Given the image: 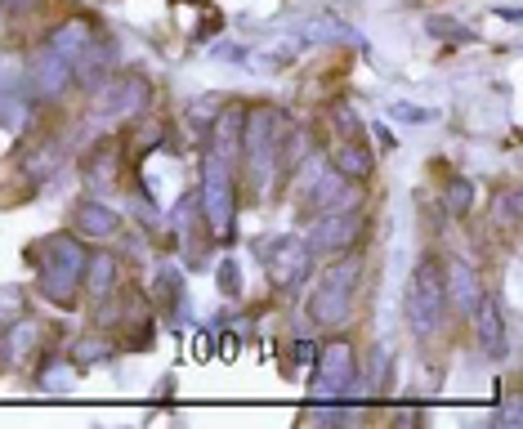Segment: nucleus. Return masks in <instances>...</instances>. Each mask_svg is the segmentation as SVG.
I'll return each instance as SVG.
<instances>
[{
    "label": "nucleus",
    "mask_w": 523,
    "mask_h": 429,
    "mask_svg": "<svg viewBox=\"0 0 523 429\" xmlns=\"http://www.w3.org/2000/svg\"><path fill=\"white\" fill-rule=\"evenodd\" d=\"M85 260H90V251L81 246V237H72V233L41 237V242L32 246L36 291H41L50 304L72 309L76 291H81V278H85Z\"/></svg>",
    "instance_id": "nucleus-1"
},
{
    "label": "nucleus",
    "mask_w": 523,
    "mask_h": 429,
    "mask_svg": "<svg viewBox=\"0 0 523 429\" xmlns=\"http://www.w3.org/2000/svg\"><path fill=\"white\" fill-rule=\"evenodd\" d=\"M358 278H363V260H358V255H340L336 264H327V269H322L318 286H313V300H309L313 327H327V331L345 327L349 309H354Z\"/></svg>",
    "instance_id": "nucleus-2"
},
{
    "label": "nucleus",
    "mask_w": 523,
    "mask_h": 429,
    "mask_svg": "<svg viewBox=\"0 0 523 429\" xmlns=\"http://www.w3.org/2000/svg\"><path fill=\"white\" fill-rule=\"evenodd\" d=\"M242 161H246V175H251V184L269 188L273 170H278L282 161V139H278V112L273 108H255L251 117L242 121Z\"/></svg>",
    "instance_id": "nucleus-3"
},
{
    "label": "nucleus",
    "mask_w": 523,
    "mask_h": 429,
    "mask_svg": "<svg viewBox=\"0 0 523 429\" xmlns=\"http://www.w3.org/2000/svg\"><path fill=\"white\" fill-rule=\"evenodd\" d=\"M197 206H202V224L211 228L220 242H228L233 228H237V188H233V170H228V161L206 157Z\"/></svg>",
    "instance_id": "nucleus-4"
},
{
    "label": "nucleus",
    "mask_w": 523,
    "mask_h": 429,
    "mask_svg": "<svg viewBox=\"0 0 523 429\" xmlns=\"http://www.w3.org/2000/svg\"><path fill=\"white\" fill-rule=\"evenodd\" d=\"M443 313H448V286H443L439 260H421L407 286V318H412L416 336H434L443 327Z\"/></svg>",
    "instance_id": "nucleus-5"
},
{
    "label": "nucleus",
    "mask_w": 523,
    "mask_h": 429,
    "mask_svg": "<svg viewBox=\"0 0 523 429\" xmlns=\"http://www.w3.org/2000/svg\"><path fill=\"white\" fill-rule=\"evenodd\" d=\"M313 367H318V376H313V398H322V403H336V398L349 394L358 380V358H354V345H349V340H327V345H318Z\"/></svg>",
    "instance_id": "nucleus-6"
},
{
    "label": "nucleus",
    "mask_w": 523,
    "mask_h": 429,
    "mask_svg": "<svg viewBox=\"0 0 523 429\" xmlns=\"http://www.w3.org/2000/svg\"><path fill=\"white\" fill-rule=\"evenodd\" d=\"M264 264H269V278L278 291H300L313 269V251H309V242L287 233V237H273V242L264 246Z\"/></svg>",
    "instance_id": "nucleus-7"
},
{
    "label": "nucleus",
    "mask_w": 523,
    "mask_h": 429,
    "mask_svg": "<svg viewBox=\"0 0 523 429\" xmlns=\"http://www.w3.org/2000/svg\"><path fill=\"white\" fill-rule=\"evenodd\" d=\"M358 233H363V215L340 206V211H322L318 224L309 233V251H322V255H345L354 251Z\"/></svg>",
    "instance_id": "nucleus-8"
},
{
    "label": "nucleus",
    "mask_w": 523,
    "mask_h": 429,
    "mask_svg": "<svg viewBox=\"0 0 523 429\" xmlns=\"http://www.w3.org/2000/svg\"><path fill=\"white\" fill-rule=\"evenodd\" d=\"M148 99H152V85L139 72H126V76H117V81L103 85V94H99L103 108L99 112L103 117H130V112H144Z\"/></svg>",
    "instance_id": "nucleus-9"
},
{
    "label": "nucleus",
    "mask_w": 523,
    "mask_h": 429,
    "mask_svg": "<svg viewBox=\"0 0 523 429\" xmlns=\"http://www.w3.org/2000/svg\"><path fill=\"white\" fill-rule=\"evenodd\" d=\"M27 81L36 85V94H45V99H59V94L76 81V72H72V63L63 59V54H54L50 45H45V50L36 54V63H32V72H27Z\"/></svg>",
    "instance_id": "nucleus-10"
},
{
    "label": "nucleus",
    "mask_w": 523,
    "mask_h": 429,
    "mask_svg": "<svg viewBox=\"0 0 523 429\" xmlns=\"http://www.w3.org/2000/svg\"><path fill=\"white\" fill-rule=\"evenodd\" d=\"M72 224L81 237H90V242H103V237H117L121 228V215L112 211V206H103L99 197H81L72 211Z\"/></svg>",
    "instance_id": "nucleus-11"
},
{
    "label": "nucleus",
    "mask_w": 523,
    "mask_h": 429,
    "mask_svg": "<svg viewBox=\"0 0 523 429\" xmlns=\"http://www.w3.org/2000/svg\"><path fill=\"white\" fill-rule=\"evenodd\" d=\"M474 331H479V349L488 358H501L506 354V318H501V304L492 300V295H483L479 304H474Z\"/></svg>",
    "instance_id": "nucleus-12"
},
{
    "label": "nucleus",
    "mask_w": 523,
    "mask_h": 429,
    "mask_svg": "<svg viewBox=\"0 0 523 429\" xmlns=\"http://www.w3.org/2000/svg\"><path fill=\"white\" fill-rule=\"evenodd\" d=\"M36 336H41V322L36 318H14L9 327H0V367H18L32 354Z\"/></svg>",
    "instance_id": "nucleus-13"
},
{
    "label": "nucleus",
    "mask_w": 523,
    "mask_h": 429,
    "mask_svg": "<svg viewBox=\"0 0 523 429\" xmlns=\"http://www.w3.org/2000/svg\"><path fill=\"white\" fill-rule=\"evenodd\" d=\"M242 112L237 108H224V112H215V121H211V157H220L233 166V157H237V148H242Z\"/></svg>",
    "instance_id": "nucleus-14"
},
{
    "label": "nucleus",
    "mask_w": 523,
    "mask_h": 429,
    "mask_svg": "<svg viewBox=\"0 0 523 429\" xmlns=\"http://www.w3.org/2000/svg\"><path fill=\"white\" fill-rule=\"evenodd\" d=\"M112 63H117V45H112L108 36H94V41L72 59V68H81V81L85 85H99V81H108Z\"/></svg>",
    "instance_id": "nucleus-15"
},
{
    "label": "nucleus",
    "mask_w": 523,
    "mask_h": 429,
    "mask_svg": "<svg viewBox=\"0 0 523 429\" xmlns=\"http://www.w3.org/2000/svg\"><path fill=\"white\" fill-rule=\"evenodd\" d=\"M443 286H448V300H452L456 309L465 313V318H470V313H474V304L483 300L479 273H474L465 260H456V264H452V269H448V278H443Z\"/></svg>",
    "instance_id": "nucleus-16"
},
{
    "label": "nucleus",
    "mask_w": 523,
    "mask_h": 429,
    "mask_svg": "<svg viewBox=\"0 0 523 429\" xmlns=\"http://www.w3.org/2000/svg\"><path fill=\"white\" fill-rule=\"evenodd\" d=\"M112 282H117V260H112L108 251L90 255V260H85V278H81V286L90 291V300H94V304H108L112 291H117Z\"/></svg>",
    "instance_id": "nucleus-17"
},
{
    "label": "nucleus",
    "mask_w": 523,
    "mask_h": 429,
    "mask_svg": "<svg viewBox=\"0 0 523 429\" xmlns=\"http://www.w3.org/2000/svg\"><path fill=\"white\" fill-rule=\"evenodd\" d=\"M304 206L309 211H340V206H349V179L340 175V170H327L322 179H313V193L304 197Z\"/></svg>",
    "instance_id": "nucleus-18"
},
{
    "label": "nucleus",
    "mask_w": 523,
    "mask_h": 429,
    "mask_svg": "<svg viewBox=\"0 0 523 429\" xmlns=\"http://www.w3.org/2000/svg\"><path fill=\"white\" fill-rule=\"evenodd\" d=\"M94 36H99V32H94V27L85 23V18H68V23H63V27H54V36H50V50H54V54H63V59L72 63L76 54H81L85 45L94 41Z\"/></svg>",
    "instance_id": "nucleus-19"
},
{
    "label": "nucleus",
    "mask_w": 523,
    "mask_h": 429,
    "mask_svg": "<svg viewBox=\"0 0 523 429\" xmlns=\"http://www.w3.org/2000/svg\"><path fill=\"white\" fill-rule=\"evenodd\" d=\"M372 152L363 148V143H340L336 157H331V170H340L345 179H372Z\"/></svg>",
    "instance_id": "nucleus-20"
},
{
    "label": "nucleus",
    "mask_w": 523,
    "mask_h": 429,
    "mask_svg": "<svg viewBox=\"0 0 523 429\" xmlns=\"http://www.w3.org/2000/svg\"><path fill=\"white\" fill-rule=\"evenodd\" d=\"M117 161H121V152H117V143H99V157L90 161V170H85V175H90V184H103V188H112L117 184Z\"/></svg>",
    "instance_id": "nucleus-21"
},
{
    "label": "nucleus",
    "mask_w": 523,
    "mask_h": 429,
    "mask_svg": "<svg viewBox=\"0 0 523 429\" xmlns=\"http://www.w3.org/2000/svg\"><path fill=\"white\" fill-rule=\"evenodd\" d=\"M157 300L170 309H184V273L175 264H157Z\"/></svg>",
    "instance_id": "nucleus-22"
},
{
    "label": "nucleus",
    "mask_w": 523,
    "mask_h": 429,
    "mask_svg": "<svg viewBox=\"0 0 523 429\" xmlns=\"http://www.w3.org/2000/svg\"><path fill=\"white\" fill-rule=\"evenodd\" d=\"M72 358L81 362V367H94V362H108L112 358V345H108V340H99V336H81L72 345Z\"/></svg>",
    "instance_id": "nucleus-23"
},
{
    "label": "nucleus",
    "mask_w": 523,
    "mask_h": 429,
    "mask_svg": "<svg viewBox=\"0 0 523 429\" xmlns=\"http://www.w3.org/2000/svg\"><path fill=\"white\" fill-rule=\"evenodd\" d=\"M470 202H474L470 179H452V184H448V211L452 215H470Z\"/></svg>",
    "instance_id": "nucleus-24"
},
{
    "label": "nucleus",
    "mask_w": 523,
    "mask_h": 429,
    "mask_svg": "<svg viewBox=\"0 0 523 429\" xmlns=\"http://www.w3.org/2000/svg\"><path fill=\"white\" fill-rule=\"evenodd\" d=\"M14 318H23V291L18 286H0V327H9Z\"/></svg>",
    "instance_id": "nucleus-25"
},
{
    "label": "nucleus",
    "mask_w": 523,
    "mask_h": 429,
    "mask_svg": "<svg viewBox=\"0 0 523 429\" xmlns=\"http://www.w3.org/2000/svg\"><path fill=\"white\" fill-rule=\"evenodd\" d=\"M215 282H220L224 295H237V291H242V264H237V260H224L220 273H215Z\"/></svg>",
    "instance_id": "nucleus-26"
},
{
    "label": "nucleus",
    "mask_w": 523,
    "mask_h": 429,
    "mask_svg": "<svg viewBox=\"0 0 523 429\" xmlns=\"http://www.w3.org/2000/svg\"><path fill=\"white\" fill-rule=\"evenodd\" d=\"M430 32L439 36V41H470V32H465L461 23H452V18H430Z\"/></svg>",
    "instance_id": "nucleus-27"
},
{
    "label": "nucleus",
    "mask_w": 523,
    "mask_h": 429,
    "mask_svg": "<svg viewBox=\"0 0 523 429\" xmlns=\"http://www.w3.org/2000/svg\"><path fill=\"white\" fill-rule=\"evenodd\" d=\"M497 219H501V224H515V219H519V193H515V188H506V193L497 197Z\"/></svg>",
    "instance_id": "nucleus-28"
},
{
    "label": "nucleus",
    "mask_w": 523,
    "mask_h": 429,
    "mask_svg": "<svg viewBox=\"0 0 523 429\" xmlns=\"http://www.w3.org/2000/svg\"><path fill=\"white\" fill-rule=\"evenodd\" d=\"M394 117L398 121H430V112L416 108V103H394Z\"/></svg>",
    "instance_id": "nucleus-29"
},
{
    "label": "nucleus",
    "mask_w": 523,
    "mask_h": 429,
    "mask_svg": "<svg viewBox=\"0 0 523 429\" xmlns=\"http://www.w3.org/2000/svg\"><path fill=\"white\" fill-rule=\"evenodd\" d=\"M193 354L202 358V362H206V358H215V340H211V331H202V336L193 340Z\"/></svg>",
    "instance_id": "nucleus-30"
},
{
    "label": "nucleus",
    "mask_w": 523,
    "mask_h": 429,
    "mask_svg": "<svg viewBox=\"0 0 523 429\" xmlns=\"http://www.w3.org/2000/svg\"><path fill=\"white\" fill-rule=\"evenodd\" d=\"M59 385H68V371H63V362H54V367L45 371V389H59Z\"/></svg>",
    "instance_id": "nucleus-31"
},
{
    "label": "nucleus",
    "mask_w": 523,
    "mask_h": 429,
    "mask_svg": "<svg viewBox=\"0 0 523 429\" xmlns=\"http://www.w3.org/2000/svg\"><path fill=\"white\" fill-rule=\"evenodd\" d=\"M313 358H318V345H313V340H296V362H304V367H309Z\"/></svg>",
    "instance_id": "nucleus-32"
},
{
    "label": "nucleus",
    "mask_w": 523,
    "mask_h": 429,
    "mask_svg": "<svg viewBox=\"0 0 523 429\" xmlns=\"http://www.w3.org/2000/svg\"><path fill=\"white\" fill-rule=\"evenodd\" d=\"M372 130H376V139H380V143H385V148H394V135H389V130H385V126H372Z\"/></svg>",
    "instance_id": "nucleus-33"
}]
</instances>
